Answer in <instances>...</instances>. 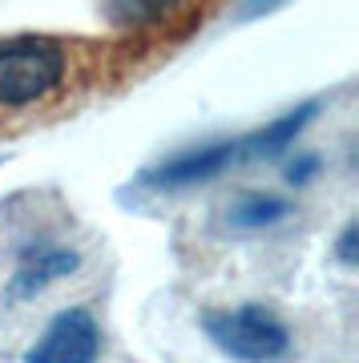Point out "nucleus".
I'll return each instance as SVG.
<instances>
[{
	"label": "nucleus",
	"mask_w": 359,
	"mask_h": 363,
	"mask_svg": "<svg viewBox=\"0 0 359 363\" xmlns=\"http://www.w3.org/2000/svg\"><path fill=\"white\" fill-rule=\"evenodd\" d=\"M287 0H243V9H238V21H258V16L275 13V9H282Z\"/></svg>",
	"instance_id": "obj_10"
},
{
	"label": "nucleus",
	"mask_w": 359,
	"mask_h": 363,
	"mask_svg": "<svg viewBox=\"0 0 359 363\" xmlns=\"http://www.w3.org/2000/svg\"><path fill=\"white\" fill-rule=\"evenodd\" d=\"M359 226L355 222H347L343 234H339V242H335V262L339 267H347V271H355V262H359Z\"/></svg>",
	"instance_id": "obj_9"
},
{
	"label": "nucleus",
	"mask_w": 359,
	"mask_h": 363,
	"mask_svg": "<svg viewBox=\"0 0 359 363\" xmlns=\"http://www.w3.org/2000/svg\"><path fill=\"white\" fill-rule=\"evenodd\" d=\"M69 45L53 37L0 40V109H33L65 89Z\"/></svg>",
	"instance_id": "obj_1"
},
{
	"label": "nucleus",
	"mask_w": 359,
	"mask_h": 363,
	"mask_svg": "<svg viewBox=\"0 0 359 363\" xmlns=\"http://www.w3.org/2000/svg\"><path fill=\"white\" fill-rule=\"evenodd\" d=\"M206 339L238 363H279L291 351V331L279 315L263 303L243 307H214L202 315Z\"/></svg>",
	"instance_id": "obj_2"
},
{
	"label": "nucleus",
	"mask_w": 359,
	"mask_h": 363,
	"mask_svg": "<svg viewBox=\"0 0 359 363\" xmlns=\"http://www.w3.org/2000/svg\"><path fill=\"white\" fill-rule=\"evenodd\" d=\"M101 359V327L89 307H69L49 319L40 339L21 363H97Z\"/></svg>",
	"instance_id": "obj_4"
},
{
	"label": "nucleus",
	"mask_w": 359,
	"mask_h": 363,
	"mask_svg": "<svg viewBox=\"0 0 359 363\" xmlns=\"http://www.w3.org/2000/svg\"><path fill=\"white\" fill-rule=\"evenodd\" d=\"M243 166L238 157V138H226V142H210V145H194V150H182V154L158 162V166L141 169L138 186L145 190H162V194H174V190H190V186H202V182H214L219 174Z\"/></svg>",
	"instance_id": "obj_3"
},
{
	"label": "nucleus",
	"mask_w": 359,
	"mask_h": 363,
	"mask_svg": "<svg viewBox=\"0 0 359 363\" xmlns=\"http://www.w3.org/2000/svg\"><path fill=\"white\" fill-rule=\"evenodd\" d=\"M287 214H291V202L287 198L250 190V194L234 198L231 206H226V226L231 230H267V226H279Z\"/></svg>",
	"instance_id": "obj_7"
},
{
	"label": "nucleus",
	"mask_w": 359,
	"mask_h": 363,
	"mask_svg": "<svg viewBox=\"0 0 359 363\" xmlns=\"http://www.w3.org/2000/svg\"><path fill=\"white\" fill-rule=\"evenodd\" d=\"M319 166H323V157L311 154V150H303V154H295L291 162H287V182H291V186H307V182L319 174Z\"/></svg>",
	"instance_id": "obj_8"
},
{
	"label": "nucleus",
	"mask_w": 359,
	"mask_h": 363,
	"mask_svg": "<svg viewBox=\"0 0 359 363\" xmlns=\"http://www.w3.org/2000/svg\"><path fill=\"white\" fill-rule=\"evenodd\" d=\"M81 267V255L73 247H57V242H45V247H28L21 255V267L9 279V303H28L37 298L45 286H53L57 279H69V274Z\"/></svg>",
	"instance_id": "obj_5"
},
{
	"label": "nucleus",
	"mask_w": 359,
	"mask_h": 363,
	"mask_svg": "<svg viewBox=\"0 0 359 363\" xmlns=\"http://www.w3.org/2000/svg\"><path fill=\"white\" fill-rule=\"evenodd\" d=\"M186 4H190V0H105V16H109L117 28L145 33V28L170 25Z\"/></svg>",
	"instance_id": "obj_6"
}]
</instances>
